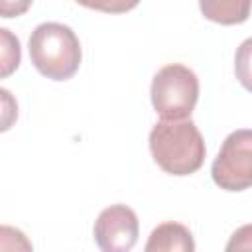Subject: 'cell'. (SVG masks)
Segmentation results:
<instances>
[{
	"mask_svg": "<svg viewBox=\"0 0 252 252\" xmlns=\"http://www.w3.org/2000/svg\"><path fill=\"white\" fill-rule=\"evenodd\" d=\"M154 161L169 175H191L205 161V140L193 120H161L150 132Z\"/></svg>",
	"mask_w": 252,
	"mask_h": 252,
	"instance_id": "obj_1",
	"label": "cell"
},
{
	"mask_svg": "<svg viewBox=\"0 0 252 252\" xmlns=\"http://www.w3.org/2000/svg\"><path fill=\"white\" fill-rule=\"evenodd\" d=\"M28 49L33 67L53 81L71 79L81 65L79 37L65 24H39L30 35Z\"/></svg>",
	"mask_w": 252,
	"mask_h": 252,
	"instance_id": "obj_2",
	"label": "cell"
},
{
	"mask_svg": "<svg viewBox=\"0 0 252 252\" xmlns=\"http://www.w3.org/2000/svg\"><path fill=\"white\" fill-rule=\"evenodd\" d=\"M150 94L161 120H183L191 116L197 104L199 79L189 67L171 63L154 75Z\"/></svg>",
	"mask_w": 252,
	"mask_h": 252,
	"instance_id": "obj_3",
	"label": "cell"
},
{
	"mask_svg": "<svg viewBox=\"0 0 252 252\" xmlns=\"http://www.w3.org/2000/svg\"><path fill=\"white\" fill-rule=\"evenodd\" d=\"M211 175L224 191L252 187V130H234L224 138L211 165Z\"/></svg>",
	"mask_w": 252,
	"mask_h": 252,
	"instance_id": "obj_4",
	"label": "cell"
},
{
	"mask_svg": "<svg viewBox=\"0 0 252 252\" xmlns=\"http://www.w3.org/2000/svg\"><path fill=\"white\" fill-rule=\"evenodd\" d=\"M138 217L126 205H110L94 220V242L104 252H128L138 242Z\"/></svg>",
	"mask_w": 252,
	"mask_h": 252,
	"instance_id": "obj_5",
	"label": "cell"
},
{
	"mask_svg": "<svg viewBox=\"0 0 252 252\" xmlns=\"http://www.w3.org/2000/svg\"><path fill=\"white\" fill-rule=\"evenodd\" d=\"M191 250H195V240L191 230L173 220L158 224L146 242V252H191Z\"/></svg>",
	"mask_w": 252,
	"mask_h": 252,
	"instance_id": "obj_6",
	"label": "cell"
},
{
	"mask_svg": "<svg viewBox=\"0 0 252 252\" xmlns=\"http://www.w3.org/2000/svg\"><path fill=\"white\" fill-rule=\"evenodd\" d=\"M201 14L220 26H234L248 20L252 0H199Z\"/></svg>",
	"mask_w": 252,
	"mask_h": 252,
	"instance_id": "obj_7",
	"label": "cell"
},
{
	"mask_svg": "<svg viewBox=\"0 0 252 252\" xmlns=\"http://www.w3.org/2000/svg\"><path fill=\"white\" fill-rule=\"evenodd\" d=\"M234 75L238 83L252 93V37L244 39L234 55Z\"/></svg>",
	"mask_w": 252,
	"mask_h": 252,
	"instance_id": "obj_8",
	"label": "cell"
},
{
	"mask_svg": "<svg viewBox=\"0 0 252 252\" xmlns=\"http://www.w3.org/2000/svg\"><path fill=\"white\" fill-rule=\"evenodd\" d=\"M77 4L96 10V12H104V14H124L134 10L140 0H75Z\"/></svg>",
	"mask_w": 252,
	"mask_h": 252,
	"instance_id": "obj_9",
	"label": "cell"
},
{
	"mask_svg": "<svg viewBox=\"0 0 252 252\" xmlns=\"http://www.w3.org/2000/svg\"><path fill=\"white\" fill-rule=\"evenodd\" d=\"M226 250H252V224L236 228L226 242Z\"/></svg>",
	"mask_w": 252,
	"mask_h": 252,
	"instance_id": "obj_10",
	"label": "cell"
},
{
	"mask_svg": "<svg viewBox=\"0 0 252 252\" xmlns=\"http://www.w3.org/2000/svg\"><path fill=\"white\" fill-rule=\"evenodd\" d=\"M33 0H0V14L2 18H18L28 12Z\"/></svg>",
	"mask_w": 252,
	"mask_h": 252,
	"instance_id": "obj_11",
	"label": "cell"
}]
</instances>
